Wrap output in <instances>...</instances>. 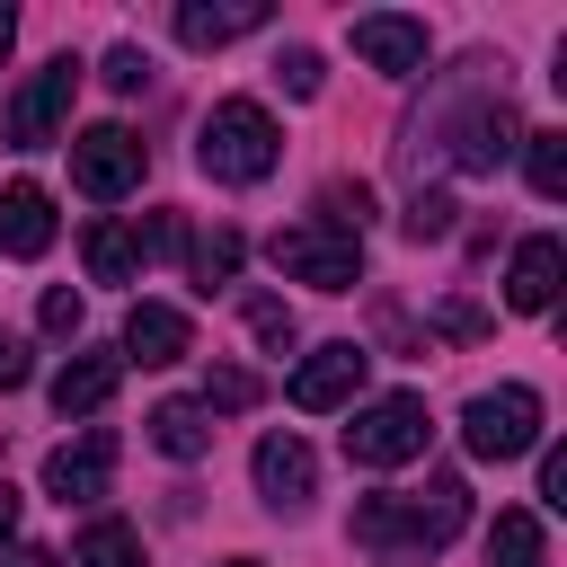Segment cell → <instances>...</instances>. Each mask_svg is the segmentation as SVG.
Returning <instances> with one entry per match:
<instances>
[{
    "mask_svg": "<svg viewBox=\"0 0 567 567\" xmlns=\"http://www.w3.org/2000/svg\"><path fill=\"white\" fill-rule=\"evenodd\" d=\"M425 142H452V159L470 168V177H496L514 151H523V115H514V97H505V80L487 89V97H470L461 115H434V124H408V142H399V159L416 168L425 159Z\"/></svg>",
    "mask_w": 567,
    "mask_h": 567,
    "instance_id": "cell-1",
    "label": "cell"
},
{
    "mask_svg": "<svg viewBox=\"0 0 567 567\" xmlns=\"http://www.w3.org/2000/svg\"><path fill=\"white\" fill-rule=\"evenodd\" d=\"M461 523H470L461 478H425L416 496H363L354 505V540H372V549H443V540H461Z\"/></svg>",
    "mask_w": 567,
    "mask_h": 567,
    "instance_id": "cell-2",
    "label": "cell"
},
{
    "mask_svg": "<svg viewBox=\"0 0 567 567\" xmlns=\"http://www.w3.org/2000/svg\"><path fill=\"white\" fill-rule=\"evenodd\" d=\"M275 159H284V133L257 97H221L195 133V168L213 186H257V177H275Z\"/></svg>",
    "mask_w": 567,
    "mask_h": 567,
    "instance_id": "cell-3",
    "label": "cell"
},
{
    "mask_svg": "<svg viewBox=\"0 0 567 567\" xmlns=\"http://www.w3.org/2000/svg\"><path fill=\"white\" fill-rule=\"evenodd\" d=\"M266 257H275V275H292V284H310V292H354V284H363V239H346V230H328V221L275 230Z\"/></svg>",
    "mask_w": 567,
    "mask_h": 567,
    "instance_id": "cell-4",
    "label": "cell"
},
{
    "mask_svg": "<svg viewBox=\"0 0 567 567\" xmlns=\"http://www.w3.org/2000/svg\"><path fill=\"white\" fill-rule=\"evenodd\" d=\"M425 399L416 390H390V399H372V408H354L346 416V461L354 470H399V461H416L425 452Z\"/></svg>",
    "mask_w": 567,
    "mask_h": 567,
    "instance_id": "cell-5",
    "label": "cell"
},
{
    "mask_svg": "<svg viewBox=\"0 0 567 567\" xmlns=\"http://www.w3.org/2000/svg\"><path fill=\"white\" fill-rule=\"evenodd\" d=\"M461 443H470V461H523L540 443V390H523V381L478 390L461 408Z\"/></svg>",
    "mask_w": 567,
    "mask_h": 567,
    "instance_id": "cell-6",
    "label": "cell"
},
{
    "mask_svg": "<svg viewBox=\"0 0 567 567\" xmlns=\"http://www.w3.org/2000/svg\"><path fill=\"white\" fill-rule=\"evenodd\" d=\"M71 97H80V62L71 53H53L44 71H27V89L9 97V142L18 151H44V142H62V124H71Z\"/></svg>",
    "mask_w": 567,
    "mask_h": 567,
    "instance_id": "cell-7",
    "label": "cell"
},
{
    "mask_svg": "<svg viewBox=\"0 0 567 567\" xmlns=\"http://www.w3.org/2000/svg\"><path fill=\"white\" fill-rule=\"evenodd\" d=\"M71 186H80L89 204L133 195V186H142V142H133L124 124H89V133H71Z\"/></svg>",
    "mask_w": 567,
    "mask_h": 567,
    "instance_id": "cell-8",
    "label": "cell"
},
{
    "mask_svg": "<svg viewBox=\"0 0 567 567\" xmlns=\"http://www.w3.org/2000/svg\"><path fill=\"white\" fill-rule=\"evenodd\" d=\"M363 372H372V354H363L354 337H337V346H319V354L292 372V390H284V399H292L301 416H328V408H354Z\"/></svg>",
    "mask_w": 567,
    "mask_h": 567,
    "instance_id": "cell-9",
    "label": "cell"
},
{
    "mask_svg": "<svg viewBox=\"0 0 567 567\" xmlns=\"http://www.w3.org/2000/svg\"><path fill=\"white\" fill-rule=\"evenodd\" d=\"M354 53H363L381 80H416V71H425V53H434V35H425V18L372 9V18H354Z\"/></svg>",
    "mask_w": 567,
    "mask_h": 567,
    "instance_id": "cell-10",
    "label": "cell"
},
{
    "mask_svg": "<svg viewBox=\"0 0 567 567\" xmlns=\"http://www.w3.org/2000/svg\"><path fill=\"white\" fill-rule=\"evenodd\" d=\"M124 363H142V372H159V363H177V354H195V328H186V310H168V301H133L124 310V346H115Z\"/></svg>",
    "mask_w": 567,
    "mask_h": 567,
    "instance_id": "cell-11",
    "label": "cell"
},
{
    "mask_svg": "<svg viewBox=\"0 0 567 567\" xmlns=\"http://www.w3.org/2000/svg\"><path fill=\"white\" fill-rule=\"evenodd\" d=\"M106 478H115V434H106V425H89L80 443H62V452L44 461V487H53L62 505H89V496H106Z\"/></svg>",
    "mask_w": 567,
    "mask_h": 567,
    "instance_id": "cell-12",
    "label": "cell"
},
{
    "mask_svg": "<svg viewBox=\"0 0 567 567\" xmlns=\"http://www.w3.org/2000/svg\"><path fill=\"white\" fill-rule=\"evenodd\" d=\"M115 381H124V354H115V346H80V354L53 372V416H97V408L115 399Z\"/></svg>",
    "mask_w": 567,
    "mask_h": 567,
    "instance_id": "cell-13",
    "label": "cell"
},
{
    "mask_svg": "<svg viewBox=\"0 0 567 567\" xmlns=\"http://www.w3.org/2000/svg\"><path fill=\"white\" fill-rule=\"evenodd\" d=\"M558 284H567V248L540 230V239H523L514 248V266H505V301L523 310V319H540L549 301H558Z\"/></svg>",
    "mask_w": 567,
    "mask_h": 567,
    "instance_id": "cell-14",
    "label": "cell"
},
{
    "mask_svg": "<svg viewBox=\"0 0 567 567\" xmlns=\"http://www.w3.org/2000/svg\"><path fill=\"white\" fill-rule=\"evenodd\" d=\"M310 487H319L310 443H301V434H266V443H257V496H266V505H310Z\"/></svg>",
    "mask_w": 567,
    "mask_h": 567,
    "instance_id": "cell-15",
    "label": "cell"
},
{
    "mask_svg": "<svg viewBox=\"0 0 567 567\" xmlns=\"http://www.w3.org/2000/svg\"><path fill=\"white\" fill-rule=\"evenodd\" d=\"M266 27V0H177V44H195V53H213V44H239V35H257Z\"/></svg>",
    "mask_w": 567,
    "mask_h": 567,
    "instance_id": "cell-16",
    "label": "cell"
},
{
    "mask_svg": "<svg viewBox=\"0 0 567 567\" xmlns=\"http://www.w3.org/2000/svg\"><path fill=\"white\" fill-rule=\"evenodd\" d=\"M0 248L9 257H44L53 248V195L44 186H27V177L0 186Z\"/></svg>",
    "mask_w": 567,
    "mask_h": 567,
    "instance_id": "cell-17",
    "label": "cell"
},
{
    "mask_svg": "<svg viewBox=\"0 0 567 567\" xmlns=\"http://www.w3.org/2000/svg\"><path fill=\"white\" fill-rule=\"evenodd\" d=\"M151 443H159L168 461H204V452H213V416H204L195 399H159V408H151Z\"/></svg>",
    "mask_w": 567,
    "mask_h": 567,
    "instance_id": "cell-18",
    "label": "cell"
},
{
    "mask_svg": "<svg viewBox=\"0 0 567 567\" xmlns=\"http://www.w3.org/2000/svg\"><path fill=\"white\" fill-rule=\"evenodd\" d=\"M487 567H549V540H540V514H523V505H505V514L487 523Z\"/></svg>",
    "mask_w": 567,
    "mask_h": 567,
    "instance_id": "cell-19",
    "label": "cell"
},
{
    "mask_svg": "<svg viewBox=\"0 0 567 567\" xmlns=\"http://www.w3.org/2000/svg\"><path fill=\"white\" fill-rule=\"evenodd\" d=\"M89 284H133L142 275V239L124 230V221H89Z\"/></svg>",
    "mask_w": 567,
    "mask_h": 567,
    "instance_id": "cell-20",
    "label": "cell"
},
{
    "mask_svg": "<svg viewBox=\"0 0 567 567\" xmlns=\"http://www.w3.org/2000/svg\"><path fill=\"white\" fill-rule=\"evenodd\" d=\"M310 221H328V230L363 239V221H372V186H363V177H328V186H319V213H310Z\"/></svg>",
    "mask_w": 567,
    "mask_h": 567,
    "instance_id": "cell-21",
    "label": "cell"
},
{
    "mask_svg": "<svg viewBox=\"0 0 567 567\" xmlns=\"http://www.w3.org/2000/svg\"><path fill=\"white\" fill-rule=\"evenodd\" d=\"M80 567H142V540H133V523H115V514H97L89 532H80V549H71Z\"/></svg>",
    "mask_w": 567,
    "mask_h": 567,
    "instance_id": "cell-22",
    "label": "cell"
},
{
    "mask_svg": "<svg viewBox=\"0 0 567 567\" xmlns=\"http://www.w3.org/2000/svg\"><path fill=\"white\" fill-rule=\"evenodd\" d=\"M523 168H532V195L558 204L567 195V133H523Z\"/></svg>",
    "mask_w": 567,
    "mask_h": 567,
    "instance_id": "cell-23",
    "label": "cell"
},
{
    "mask_svg": "<svg viewBox=\"0 0 567 567\" xmlns=\"http://www.w3.org/2000/svg\"><path fill=\"white\" fill-rule=\"evenodd\" d=\"M239 230H204V239H186V266H195V292H213V284H230L239 275Z\"/></svg>",
    "mask_w": 567,
    "mask_h": 567,
    "instance_id": "cell-24",
    "label": "cell"
},
{
    "mask_svg": "<svg viewBox=\"0 0 567 567\" xmlns=\"http://www.w3.org/2000/svg\"><path fill=\"white\" fill-rule=\"evenodd\" d=\"M195 408H204V416H239V408H257V372H239V363H213Z\"/></svg>",
    "mask_w": 567,
    "mask_h": 567,
    "instance_id": "cell-25",
    "label": "cell"
},
{
    "mask_svg": "<svg viewBox=\"0 0 567 567\" xmlns=\"http://www.w3.org/2000/svg\"><path fill=\"white\" fill-rule=\"evenodd\" d=\"M399 221H408V239H416V248H425V239H452V195H443V186H416Z\"/></svg>",
    "mask_w": 567,
    "mask_h": 567,
    "instance_id": "cell-26",
    "label": "cell"
},
{
    "mask_svg": "<svg viewBox=\"0 0 567 567\" xmlns=\"http://www.w3.org/2000/svg\"><path fill=\"white\" fill-rule=\"evenodd\" d=\"M275 80H284L292 97H319V80H328V62H319L310 44H284V53H275Z\"/></svg>",
    "mask_w": 567,
    "mask_h": 567,
    "instance_id": "cell-27",
    "label": "cell"
},
{
    "mask_svg": "<svg viewBox=\"0 0 567 567\" xmlns=\"http://www.w3.org/2000/svg\"><path fill=\"white\" fill-rule=\"evenodd\" d=\"M248 337H257V346H266V354H284V346H292V310H284V301H266V292H257V301H248Z\"/></svg>",
    "mask_w": 567,
    "mask_h": 567,
    "instance_id": "cell-28",
    "label": "cell"
},
{
    "mask_svg": "<svg viewBox=\"0 0 567 567\" xmlns=\"http://www.w3.org/2000/svg\"><path fill=\"white\" fill-rule=\"evenodd\" d=\"M142 80H151V53H142V44H115V53H106V89H115V97H133Z\"/></svg>",
    "mask_w": 567,
    "mask_h": 567,
    "instance_id": "cell-29",
    "label": "cell"
},
{
    "mask_svg": "<svg viewBox=\"0 0 567 567\" xmlns=\"http://www.w3.org/2000/svg\"><path fill=\"white\" fill-rule=\"evenodd\" d=\"M35 319H44V337H80V292H71V284H53Z\"/></svg>",
    "mask_w": 567,
    "mask_h": 567,
    "instance_id": "cell-30",
    "label": "cell"
},
{
    "mask_svg": "<svg viewBox=\"0 0 567 567\" xmlns=\"http://www.w3.org/2000/svg\"><path fill=\"white\" fill-rule=\"evenodd\" d=\"M27 372H35V363H27V337H9V328H0V390H18Z\"/></svg>",
    "mask_w": 567,
    "mask_h": 567,
    "instance_id": "cell-31",
    "label": "cell"
},
{
    "mask_svg": "<svg viewBox=\"0 0 567 567\" xmlns=\"http://www.w3.org/2000/svg\"><path fill=\"white\" fill-rule=\"evenodd\" d=\"M540 505H558V514H567V452H549V461H540Z\"/></svg>",
    "mask_w": 567,
    "mask_h": 567,
    "instance_id": "cell-32",
    "label": "cell"
},
{
    "mask_svg": "<svg viewBox=\"0 0 567 567\" xmlns=\"http://www.w3.org/2000/svg\"><path fill=\"white\" fill-rule=\"evenodd\" d=\"M9 532H18V487L0 478V549H9Z\"/></svg>",
    "mask_w": 567,
    "mask_h": 567,
    "instance_id": "cell-33",
    "label": "cell"
},
{
    "mask_svg": "<svg viewBox=\"0 0 567 567\" xmlns=\"http://www.w3.org/2000/svg\"><path fill=\"white\" fill-rule=\"evenodd\" d=\"M0 567H62V558H53V549H9Z\"/></svg>",
    "mask_w": 567,
    "mask_h": 567,
    "instance_id": "cell-34",
    "label": "cell"
},
{
    "mask_svg": "<svg viewBox=\"0 0 567 567\" xmlns=\"http://www.w3.org/2000/svg\"><path fill=\"white\" fill-rule=\"evenodd\" d=\"M9 44H18V9L0 0V62H9Z\"/></svg>",
    "mask_w": 567,
    "mask_h": 567,
    "instance_id": "cell-35",
    "label": "cell"
},
{
    "mask_svg": "<svg viewBox=\"0 0 567 567\" xmlns=\"http://www.w3.org/2000/svg\"><path fill=\"white\" fill-rule=\"evenodd\" d=\"M221 567H257V558H221Z\"/></svg>",
    "mask_w": 567,
    "mask_h": 567,
    "instance_id": "cell-36",
    "label": "cell"
}]
</instances>
